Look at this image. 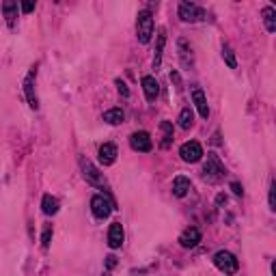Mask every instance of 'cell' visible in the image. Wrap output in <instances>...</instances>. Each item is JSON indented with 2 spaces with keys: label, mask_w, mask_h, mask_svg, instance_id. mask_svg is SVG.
Masks as SVG:
<instances>
[{
  "label": "cell",
  "mask_w": 276,
  "mask_h": 276,
  "mask_svg": "<svg viewBox=\"0 0 276 276\" xmlns=\"http://www.w3.org/2000/svg\"><path fill=\"white\" fill-rule=\"evenodd\" d=\"M164 44H166V30L160 28L158 30V44H156V54H153V69H160L162 65V54H164Z\"/></svg>",
  "instance_id": "14"
},
{
  "label": "cell",
  "mask_w": 276,
  "mask_h": 276,
  "mask_svg": "<svg viewBox=\"0 0 276 276\" xmlns=\"http://www.w3.org/2000/svg\"><path fill=\"white\" fill-rule=\"evenodd\" d=\"M3 13H5V17H7V24H9V28H15L17 3H13V0H7V3H3Z\"/></svg>",
  "instance_id": "18"
},
{
  "label": "cell",
  "mask_w": 276,
  "mask_h": 276,
  "mask_svg": "<svg viewBox=\"0 0 276 276\" xmlns=\"http://www.w3.org/2000/svg\"><path fill=\"white\" fill-rule=\"evenodd\" d=\"M35 76H37V67L30 69L28 76L24 78V93H26V99H28V106L33 110L39 108V99H37V93H35Z\"/></svg>",
  "instance_id": "7"
},
{
  "label": "cell",
  "mask_w": 276,
  "mask_h": 276,
  "mask_svg": "<svg viewBox=\"0 0 276 276\" xmlns=\"http://www.w3.org/2000/svg\"><path fill=\"white\" fill-rule=\"evenodd\" d=\"M142 91H145L147 101H156L158 95H160V84H158V80L153 78V76H145V78H142Z\"/></svg>",
  "instance_id": "11"
},
{
  "label": "cell",
  "mask_w": 276,
  "mask_h": 276,
  "mask_svg": "<svg viewBox=\"0 0 276 276\" xmlns=\"http://www.w3.org/2000/svg\"><path fill=\"white\" fill-rule=\"evenodd\" d=\"M82 171H84V179L89 181V183H93V186H104V179H101V175H99V171L91 164V162L87 160H82Z\"/></svg>",
  "instance_id": "15"
},
{
  "label": "cell",
  "mask_w": 276,
  "mask_h": 276,
  "mask_svg": "<svg viewBox=\"0 0 276 276\" xmlns=\"http://www.w3.org/2000/svg\"><path fill=\"white\" fill-rule=\"evenodd\" d=\"M121 244H123V227H121V222H112L108 229V246L121 248Z\"/></svg>",
  "instance_id": "12"
},
{
  "label": "cell",
  "mask_w": 276,
  "mask_h": 276,
  "mask_svg": "<svg viewBox=\"0 0 276 276\" xmlns=\"http://www.w3.org/2000/svg\"><path fill=\"white\" fill-rule=\"evenodd\" d=\"M179 156H181L183 162H190V164H194V162H199L203 158V147L199 145L197 140H188V142H183V145H181Z\"/></svg>",
  "instance_id": "6"
},
{
  "label": "cell",
  "mask_w": 276,
  "mask_h": 276,
  "mask_svg": "<svg viewBox=\"0 0 276 276\" xmlns=\"http://www.w3.org/2000/svg\"><path fill=\"white\" fill-rule=\"evenodd\" d=\"M130 147L134 149V151L147 153V151H151V147H153L151 136L147 134V132H134V134L130 136Z\"/></svg>",
  "instance_id": "8"
},
{
  "label": "cell",
  "mask_w": 276,
  "mask_h": 276,
  "mask_svg": "<svg viewBox=\"0 0 276 276\" xmlns=\"http://www.w3.org/2000/svg\"><path fill=\"white\" fill-rule=\"evenodd\" d=\"M192 99H194V106H197L199 115H201L203 119H207V117H209V106H207L205 93H203L201 89H194V91H192Z\"/></svg>",
  "instance_id": "13"
},
{
  "label": "cell",
  "mask_w": 276,
  "mask_h": 276,
  "mask_svg": "<svg viewBox=\"0 0 276 276\" xmlns=\"http://www.w3.org/2000/svg\"><path fill=\"white\" fill-rule=\"evenodd\" d=\"M117 89H119V93L123 95V97H130V89L125 82H121V80H117Z\"/></svg>",
  "instance_id": "27"
},
{
  "label": "cell",
  "mask_w": 276,
  "mask_h": 276,
  "mask_svg": "<svg viewBox=\"0 0 276 276\" xmlns=\"http://www.w3.org/2000/svg\"><path fill=\"white\" fill-rule=\"evenodd\" d=\"M58 207H60L58 199H54L52 194H46L44 201H41V209H44V214H48V216H54V214L58 211Z\"/></svg>",
  "instance_id": "19"
},
{
  "label": "cell",
  "mask_w": 276,
  "mask_h": 276,
  "mask_svg": "<svg viewBox=\"0 0 276 276\" xmlns=\"http://www.w3.org/2000/svg\"><path fill=\"white\" fill-rule=\"evenodd\" d=\"M203 177H205L207 181H218L220 177H224V166L220 164V160L216 153H209V158H207V164L203 166Z\"/></svg>",
  "instance_id": "4"
},
{
  "label": "cell",
  "mask_w": 276,
  "mask_h": 276,
  "mask_svg": "<svg viewBox=\"0 0 276 276\" xmlns=\"http://www.w3.org/2000/svg\"><path fill=\"white\" fill-rule=\"evenodd\" d=\"M171 80L177 84V91H181V78H179L177 71H171Z\"/></svg>",
  "instance_id": "29"
},
{
  "label": "cell",
  "mask_w": 276,
  "mask_h": 276,
  "mask_svg": "<svg viewBox=\"0 0 276 276\" xmlns=\"http://www.w3.org/2000/svg\"><path fill=\"white\" fill-rule=\"evenodd\" d=\"M199 242H201V231L197 227H188L179 238V244L183 248H194Z\"/></svg>",
  "instance_id": "10"
},
{
  "label": "cell",
  "mask_w": 276,
  "mask_h": 276,
  "mask_svg": "<svg viewBox=\"0 0 276 276\" xmlns=\"http://www.w3.org/2000/svg\"><path fill=\"white\" fill-rule=\"evenodd\" d=\"M216 203H218V205H224V203H227V194H218Z\"/></svg>",
  "instance_id": "32"
},
{
  "label": "cell",
  "mask_w": 276,
  "mask_h": 276,
  "mask_svg": "<svg viewBox=\"0 0 276 276\" xmlns=\"http://www.w3.org/2000/svg\"><path fill=\"white\" fill-rule=\"evenodd\" d=\"M115 209V203L110 201V197H106V194H95L93 199H91V211H93V216L104 220L110 216V211Z\"/></svg>",
  "instance_id": "2"
},
{
  "label": "cell",
  "mask_w": 276,
  "mask_h": 276,
  "mask_svg": "<svg viewBox=\"0 0 276 276\" xmlns=\"http://www.w3.org/2000/svg\"><path fill=\"white\" fill-rule=\"evenodd\" d=\"M177 48H179L181 65L186 67V69H190V67H192V50H190L188 41H186V39H179V41H177Z\"/></svg>",
  "instance_id": "17"
},
{
  "label": "cell",
  "mask_w": 276,
  "mask_h": 276,
  "mask_svg": "<svg viewBox=\"0 0 276 276\" xmlns=\"http://www.w3.org/2000/svg\"><path fill=\"white\" fill-rule=\"evenodd\" d=\"M214 265H216V268L220 272H224V274H235V272H238V268H240L235 254L229 252V250H218L216 254H214Z\"/></svg>",
  "instance_id": "1"
},
{
  "label": "cell",
  "mask_w": 276,
  "mask_h": 276,
  "mask_svg": "<svg viewBox=\"0 0 276 276\" xmlns=\"http://www.w3.org/2000/svg\"><path fill=\"white\" fill-rule=\"evenodd\" d=\"M222 58H224V63H227L231 69H235V67H238V60H235V54H233V50H231L227 44L222 46Z\"/></svg>",
  "instance_id": "24"
},
{
  "label": "cell",
  "mask_w": 276,
  "mask_h": 276,
  "mask_svg": "<svg viewBox=\"0 0 276 276\" xmlns=\"http://www.w3.org/2000/svg\"><path fill=\"white\" fill-rule=\"evenodd\" d=\"M231 190H233L235 194H238V197H242V192H244V190H242V186H240L238 181H233V183H231Z\"/></svg>",
  "instance_id": "30"
},
{
  "label": "cell",
  "mask_w": 276,
  "mask_h": 276,
  "mask_svg": "<svg viewBox=\"0 0 276 276\" xmlns=\"http://www.w3.org/2000/svg\"><path fill=\"white\" fill-rule=\"evenodd\" d=\"M99 164L101 166H110V164H115V160H117V147L112 145V142H106V145H101L99 147Z\"/></svg>",
  "instance_id": "9"
},
{
  "label": "cell",
  "mask_w": 276,
  "mask_h": 276,
  "mask_svg": "<svg viewBox=\"0 0 276 276\" xmlns=\"http://www.w3.org/2000/svg\"><path fill=\"white\" fill-rule=\"evenodd\" d=\"M263 22H265V30L268 33H274L276 30V11H274V7H263Z\"/></svg>",
  "instance_id": "20"
},
{
  "label": "cell",
  "mask_w": 276,
  "mask_h": 276,
  "mask_svg": "<svg viewBox=\"0 0 276 276\" xmlns=\"http://www.w3.org/2000/svg\"><path fill=\"white\" fill-rule=\"evenodd\" d=\"M33 9H35V3H24V5H22V11H24V13H30Z\"/></svg>",
  "instance_id": "31"
},
{
  "label": "cell",
  "mask_w": 276,
  "mask_h": 276,
  "mask_svg": "<svg viewBox=\"0 0 276 276\" xmlns=\"http://www.w3.org/2000/svg\"><path fill=\"white\" fill-rule=\"evenodd\" d=\"M50 240H52V224H46L44 233H41V246L50 248Z\"/></svg>",
  "instance_id": "25"
},
{
  "label": "cell",
  "mask_w": 276,
  "mask_h": 276,
  "mask_svg": "<svg viewBox=\"0 0 276 276\" xmlns=\"http://www.w3.org/2000/svg\"><path fill=\"white\" fill-rule=\"evenodd\" d=\"M179 17L183 19V22H201V19H205V11L199 7V5H194V3H181L179 5Z\"/></svg>",
  "instance_id": "5"
},
{
  "label": "cell",
  "mask_w": 276,
  "mask_h": 276,
  "mask_svg": "<svg viewBox=\"0 0 276 276\" xmlns=\"http://www.w3.org/2000/svg\"><path fill=\"white\" fill-rule=\"evenodd\" d=\"M106 268H108V270L117 268V257H115V254H108V257H106Z\"/></svg>",
  "instance_id": "28"
},
{
  "label": "cell",
  "mask_w": 276,
  "mask_h": 276,
  "mask_svg": "<svg viewBox=\"0 0 276 276\" xmlns=\"http://www.w3.org/2000/svg\"><path fill=\"white\" fill-rule=\"evenodd\" d=\"M123 119H125V115H123V110H121V108H110V110L104 112V121H106V123H110V125L123 123Z\"/></svg>",
  "instance_id": "21"
},
{
  "label": "cell",
  "mask_w": 276,
  "mask_h": 276,
  "mask_svg": "<svg viewBox=\"0 0 276 276\" xmlns=\"http://www.w3.org/2000/svg\"><path fill=\"white\" fill-rule=\"evenodd\" d=\"M268 199H270V209L274 211V209H276V183H274V181L270 183V194H268Z\"/></svg>",
  "instance_id": "26"
},
{
  "label": "cell",
  "mask_w": 276,
  "mask_h": 276,
  "mask_svg": "<svg viewBox=\"0 0 276 276\" xmlns=\"http://www.w3.org/2000/svg\"><path fill=\"white\" fill-rule=\"evenodd\" d=\"M192 123H194L192 110H190V108H183V110H181V115H179V128H181V130H190Z\"/></svg>",
  "instance_id": "23"
},
{
  "label": "cell",
  "mask_w": 276,
  "mask_h": 276,
  "mask_svg": "<svg viewBox=\"0 0 276 276\" xmlns=\"http://www.w3.org/2000/svg\"><path fill=\"white\" fill-rule=\"evenodd\" d=\"M160 130H162V147H168L173 142V123L171 121H162Z\"/></svg>",
  "instance_id": "22"
},
{
  "label": "cell",
  "mask_w": 276,
  "mask_h": 276,
  "mask_svg": "<svg viewBox=\"0 0 276 276\" xmlns=\"http://www.w3.org/2000/svg\"><path fill=\"white\" fill-rule=\"evenodd\" d=\"M136 33L140 44H149L153 35V15L149 11H140L136 19Z\"/></svg>",
  "instance_id": "3"
},
{
  "label": "cell",
  "mask_w": 276,
  "mask_h": 276,
  "mask_svg": "<svg viewBox=\"0 0 276 276\" xmlns=\"http://www.w3.org/2000/svg\"><path fill=\"white\" fill-rule=\"evenodd\" d=\"M188 190H190V179H188V177L179 175V177L173 179V194H175L177 199H183V197H186Z\"/></svg>",
  "instance_id": "16"
}]
</instances>
